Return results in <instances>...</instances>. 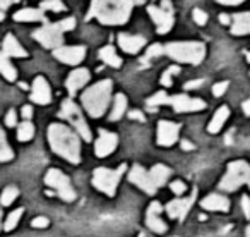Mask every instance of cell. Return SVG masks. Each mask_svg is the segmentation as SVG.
<instances>
[{
	"mask_svg": "<svg viewBox=\"0 0 250 237\" xmlns=\"http://www.w3.org/2000/svg\"><path fill=\"white\" fill-rule=\"evenodd\" d=\"M231 33L236 36L250 33V12H240V14L233 16Z\"/></svg>",
	"mask_w": 250,
	"mask_h": 237,
	"instance_id": "obj_22",
	"label": "cell"
},
{
	"mask_svg": "<svg viewBox=\"0 0 250 237\" xmlns=\"http://www.w3.org/2000/svg\"><path fill=\"white\" fill-rule=\"evenodd\" d=\"M22 213H24V208H19V210L12 212L11 215L7 216V220H5V223H4V229L7 230V232H11L12 229H16V225H18L19 220H21Z\"/></svg>",
	"mask_w": 250,
	"mask_h": 237,
	"instance_id": "obj_33",
	"label": "cell"
},
{
	"mask_svg": "<svg viewBox=\"0 0 250 237\" xmlns=\"http://www.w3.org/2000/svg\"><path fill=\"white\" fill-rule=\"evenodd\" d=\"M194 21L197 23L199 26H204L206 23H208V14H206L204 11H201V9H195L194 11Z\"/></svg>",
	"mask_w": 250,
	"mask_h": 237,
	"instance_id": "obj_39",
	"label": "cell"
},
{
	"mask_svg": "<svg viewBox=\"0 0 250 237\" xmlns=\"http://www.w3.org/2000/svg\"><path fill=\"white\" fill-rule=\"evenodd\" d=\"M0 72H2V76L7 81H16V77H18V72H16L14 66L11 64L9 57L4 55V53H0Z\"/></svg>",
	"mask_w": 250,
	"mask_h": 237,
	"instance_id": "obj_28",
	"label": "cell"
},
{
	"mask_svg": "<svg viewBox=\"0 0 250 237\" xmlns=\"http://www.w3.org/2000/svg\"><path fill=\"white\" fill-rule=\"evenodd\" d=\"M201 206L204 210H214V212H228L229 199L219 194H209L201 201Z\"/></svg>",
	"mask_w": 250,
	"mask_h": 237,
	"instance_id": "obj_21",
	"label": "cell"
},
{
	"mask_svg": "<svg viewBox=\"0 0 250 237\" xmlns=\"http://www.w3.org/2000/svg\"><path fill=\"white\" fill-rule=\"evenodd\" d=\"M125 108H127V98H125V95L118 93L117 96H115V105L110 114V120H118V118L125 114Z\"/></svg>",
	"mask_w": 250,
	"mask_h": 237,
	"instance_id": "obj_29",
	"label": "cell"
},
{
	"mask_svg": "<svg viewBox=\"0 0 250 237\" xmlns=\"http://www.w3.org/2000/svg\"><path fill=\"white\" fill-rule=\"evenodd\" d=\"M31 100L35 103L40 105H48L50 100H52V91H50V86L46 83L45 77L38 76L33 83V90H31Z\"/></svg>",
	"mask_w": 250,
	"mask_h": 237,
	"instance_id": "obj_18",
	"label": "cell"
},
{
	"mask_svg": "<svg viewBox=\"0 0 250 237\" xmlns=\"http://www.w3.org/2000/svg\"><path fill=\"white\" fill-rule=\"evenodd\" d=\"M11 2H12V0H0V9H2V11H4V9H7L9 5H11Z\"/></svg>",
	"mask_w": 250,
	"mask_h": 237,
	"instance_id": "obj_50",
	"label": "cell"
},
{
	"mask_svg": "<svg viewBox=\"0 0 250 237\" xmlns=\"http://www.w3.org/2000/svg\"><path fill=\"white\" fill-rule=\"evenodd\" d=\"M117 144H118L117 134L108 133V131H100V138H98L96 144H94V153L100 158L108 157L117 148Z\"/></svg>",
	"mask_w": 250,
	"mask_h": 237,
	"instance_id": "obj_16",
	"label": "cell"
},
{
	"mask_svg": "<svg viewBox=\"0 0 250 237\" xmlns=\"http://www.w3.org/2000/svg\"><path fill=\"white\" fill-rule=\"evenodd\" d=\"M59 28L62 29V31H70V29L76 28V19H74V18L63 19V21L59 23Z\"/></svg>",
	"mask_w": 250,
	"mask_h": 237,
	"instance_id": "obj_38",
	"label": "cell"
},
{
	"mask_svg": "<svg viewBox=\"0 0 250 237\" xmlns=\"http://www.w3.org/2000/svg\"><path fill=\"white\" fill-rule=\"evenodd\" d=\"M242 210H243V215L247 218H250V198L249 196H242Z\"/></svg>",
	"mask_w": 250,
	"mask_h": 237,
	"instance_id": "obj_44",
	"label": "cell"
},
{
	"mask_svg": "<svg viewBox=\"0 0 250 237\" xmlns=\"http://www.w3.org/2000/svg\"><path fill=\"white\" fill-rule=\"evenodd\" d=\"M89 81V71L87 69H76L74 72H70V76L67 77V90L70 95H76L77 90L84 86Z\"/></svg>",
	"mask_w": 250,
	"mask_h": 237,
	"instance_id": "obj_20",
	"label": "cell"
},
{
	"mask_svg": "<svg viewBox=\"0 0 250 237\" xmlns=\"http://www.w3.org/2000/svg\"><path fill=\"white\" fill-rule=\"evenodd\" d=\"M247 184H249V188H250V174H249V179H247Z\"/></svg>",
	"mask_w": 250,
	"mask_h": 237,
	"instance_id": "obj_58",
	"label": "cell"
},
{
	"mask_svg": "<svg viewBox=\"0 0 250 237\" xmlns=\"http://www.w3.org/2000/svg\"><path fill=\"white\" fill-rule=\"evenodd\" d=\"M132 7V0H93L87 19L98 18L100 23L110 26L124 24L129 21Z\"/></svg>",
	"mask_w": 250,
	"mask_h": 237,
	"instance_id": "obj_1",
	"label": "cell"
},
{
	"mask_svg": "<svg viewBox=\"0 0 250 237\" xmlns=\"http://www.w3.org/2000/svg\"><path fill=\"white\" fill-rule=\"evenodd\" d=\"M180 126L168 120H160L158 122V144L161 146H171L178 140Z\"/></svg>",
	"mask_w": 250,
	"mask_h": 237,
	"instance_id": "obj_14",
	"label": "cell"
},
{
	"mask_svg": "<svg viewBox=\"0 0 250 237\" xmlns=\"http://www.w3.org/2000/svg\"><path fill=\"white\" fill-rule=\"evenodd\" d=\"M182 148H184V150H194V144L185 140V141H182Z\"/></svg>",
	"mask_w": 250,
	"mask_h": 237,
	"instance_id": "obj_49",
	"label": "cell"
},
{
	"mask_svg": "<svg viewBox=\"0 0 250 237\" xmlns=\"http://www.w3.org/2000/svg\"><path fill=\"white\" fill-rule=\"evenodd\" d=\"M14 153H12L11 146L7 144V140H5V134L0 127V162H9L12 160Z\"/></svg>",
	"mask_w": 250,
	"mask_h": 237,
	"instance_id": "obj_30",
	"label": "cell"
},
{
	"mask_svg": "<svg viewBox=\"0 0 250 237\" xmlns=\"http://www.w3.org/2000/svg\"><path fill=\"white\" fill-rule=\"evenodd\" d=\"M247 60L250 62V52H247Z\"/></svg>",
	"mask_w": 250,
	"mask_h": 237,
	"instance_id": "obj_57",
	"label": "cell"
},
{
	"mask_svg": "<svg viewBox=\"0 0 250 237\" xmlns=\"http://www.w3.org/2000/svg\"><path fill=\"white\" fill-rule=\"evenodd\" d=\"M249 174H250V165L247 164V162H243V160L231 162V164L228 165V170H226L225 177L219 182V188L228 192L236 191L240 186L247 182Z\"/></svg>",
	"mask_w": 250,
	"mask_h": 237,
	"instance_id": "obj_6",
	"label": "cell"
},
{
	"mask_svg": "<svg viewBox=\"0 0 250 237\" xmlns=\"http://www.w3.org/2000/svg\"><path fill=\"white\" fill-rule=\"evenodd\" d=\"M22 117H24L26 120L33 117V108L29 107V105H24V107H22Z\"/></svg>",
	"mask_w": 250,
	"mask_h": 237,
	"instance_id": "obj_47",
	"label": "cell"
},
{
	"mask_svg": "<svg viewBox=\"0 0 250 237\" xmlns=\"http://www.w3.org/2000/svg\"><path fill=\"white\" fill-rule=\"evenodd\" d=\"M100 59L111 67H120L122 66V59L117 55V52H115V48L111 45L103 47V48L100 50Z\"/></svg>",
	"mask_w": 250,
	"mask_h": 237,
	"instance_id": "obj_26",
	"label": "cell"
},
{
	"mask_svg": "<svg viewBox=\"0 0 250 237\" xmlns=\"http://www.w3.org/2000/svg\"><path fill=\"white\" fill-rule=\"evenodd\" d=\"M165 52V48L161 45H151L149 48H147V52H146V59H153V57H158V55H161V53Z\"/></svg>",
	"mask_w": 250,
	"mask_h": 237,
	"instance_id": "obj_37",
	"label": "cell"
},
{
	"mask_svg": "<svg viewBox=\"0 0 250 237\" xmlns=\"http://www.w3.org/2000/svg\"><path fill=\"white\" fill-rule=\"evenodd\" d=\"M62 29L59 28V24H46L43 28H40L38 31L33 33V38L36 42H40L43 47L46 48H59L63 42V35Z\"/></svg>",
	"mask_w": 250,
	"mask_h": 237,
	"instance_id": "obj_10",
	"label": "cell"
},
{
	"mask_svg": "<svg viewBox=\"0 0 250 237\" xmlns=\"http://www.w3.org/2000/svg\"><path fill=\"white\" fill-rule=\"evenodd\" d=\"M218 2L225 5H236V4H242L243 0H218Z\"/></svg>",
	"mask_w": 250,
	"mask_h": 237,
	"instance_id": "obj_48",
	"label": "cell"
},
{
	"mask_svg": "<svg viewBox=\"0 0 250 237\" xmlns=\"http://www.w3.org/2000/svg\"><path fill=\"white\" fill-rule=\"evenodd\" d=\"M111 81L104 79L96 83L94 86L87 88L83 93V105L87 110V114L91 117H101L104 114V110L108 108V103H110V96H111Z\"/></svg>",
	"mask_w": 250,
	"mask_h": 237,
	"instance_id": "obj_3",
	"label": "cell"
},
{
	"mask_svg": "<svg viewBox=\"0 0 250 237\" xmlns=\"http://www.w3.org/2000/svg\"><path fill=\"white\" fill-rule=\"evenodd\" d=\"M35 229H45V227H48V218L46 216H38V218L33 220L31 223Z\"/></svg>",
	"mask_w": 250,
	"mask_h": 237,
	"instance_id": "obj_43",
	"label": "cell"
},
{
	"mask_svg": "<svg viewBox=\"0 0 250 237\" xmlns=\"http://www.w3.org/2000/svg\"><path fill=\"white\" fill-rule=\"evenodd\" d=\"M167 105H171L177 112H197L206 108V103L199 98H188L185 95H175L168 96Z\"/></svg>",
	"mask_w": 250,
	"mask_h": 237,
	"instance_id": "obj_12",
	"label": "cell"
},
{
	"mask_svg": "<svg viewBox=\"0 0 250 237\" xmlns=\"http://www.w3.org/2000/svg\"><path fill=\"white\" fill-rule=\"evenodd\" d=\"M5 124L9 127H16V124H18V114H16V110H9L7 117H5Z\"/></svg>",
	"mask_w": 250,
	"mask_h": 237,
	"instance_id": "obj_42",
	"label": "cell"
},
{
	"mask_svg": "<svg viewBox=\"0 0 250 237\" xmlns=\"http://www.w3.org/2000/svg\"><path fill=\"white\" fill-rule=\"evenodd\" d=\"M16 21H45L42 9H22L14 14Z\"/></svg>",
	"mask_w": 250,
	"mask_h": 237,
	"instance_id": "obj_27",
	"label": "cell"
},
{
	"mask_svg": "<svg viewBox=\"0 0 250 237\" xmlns=\"http://www.w3.org/2000/svg\"><path fill=\"white\" fill-rule=\"evenodd\" d=\"M0 229H2V210H0Z\"/></svg>",
	"mask_w": 250,
	"mask_h": 237,
	"instance_id": "obj_54",
	"label": "cell"
},
{
	"mask_svg": "<svg viewBox=\"0 0 250 237\" xmlns=\"http://www.w3.org/2000/svg\"><path fill=\"white\" fill-rule=\"evenodd\" d=\"M129 117H130V118H134V120H141V122H144V120H146V117H144V115L141 114L139 110H132V112L129 114Z\"/></svg>",
	"mask_w": 250,
	"mask_h": 237,
	"instance_id": "obj_46",
	"label": "cell"
},
{
	"mask_svg": "<svg viewBox=\"0 0 250 237\" xmlns=\"http://www.w3.org/2000/svg\"><path fill=\"white\" fill-rule=\"evenodd\" d=\"M195 192H197V189H194V191H192V196H188V198H178V199H173V201L168 203L167 205L168 216H170V218H178L182 222V220L187 216V213L190 212L192 205H194Z\"/></svg>",
	"mask_w": 250,
	"mask_h": 237,
	"instance_id": "obj_11",
	"label": "cell"
},
{
	"mask_svg": "<svg viewBox=\"0 0 250 237\" xmlns=\"http://www.w3.org/2000/svg\"><path fill=\"white\" fill-rule=\"evenodd\" d=\"M42 11L62 12V11H65V5H63L60 0H43V2H42Z\"/></svg>",
	"mask_w": 250,
	"mask_h": 237,
	"instance_id": "obj_34",
	"label": "cell"
},
{
	"mask_svg": "<svg viewBox=\"0 0 250 237\" xmlns=\"http://www.w3.org/2000/svg\"><path fill=\"white\" fill-rule=\"evenodd\" d=\"M170 175H171V170L167 167V165H161V164L154 165V167L151 168V172H149V177H151V181H153V184L156 186V189L167 184V181H168V177H170Z\"/></svg>",
	"mask_w": 250,
	"mask_h": 237,
	"instance_id": "obj_23",
	"label": "cell"
},
{
	"mask_svg": "<svg viewBox=\"0 0 250 237\" xmlns=\"http://www.w3.org/2000/svg\"><path fill=\"white\" fill-rule=\"evenodd\" d=\"M4 18H5V16L2 14V11H0V21H4Z\"/></svg>",
	"mask_w": 250,
	"mask_h": 237,
	"instance_id": "obj_55",
	"label": "cell"
},
{
	"mask_svg": "<svg viewBox=\"0 0 250 237\" xmlns=\"http://www.w3.org/2000/svg\"><path fill=\"white\" fill-rule=\"evenodd\" d=\"M167 100H168V95L165 91H160L156 93L154 96H151L147 100V107H158V105H167Z\"/></svg>",
	"mask_w": 250,
	"mask_h": 237,
	"instance_id": "obj_35",
	"label": "cell"
},
{
	"mask_svg": "<svg viewBox=\"0 0 250 237\" xmlns=\"http://www.w3.org/2000/svg\"><path fill=\"white\" fill-rule=\"evenodd\" d=\"M165 52L178 62L201 64L206 55V47L201 42H177L168 43Z\"/></svg>",
	"mask_w": 250,
	"mask_h": 237,
	"instance_id": "obj_4",
	"label": "cell"
},
{
	"mask_svg": "<svg viewBox=\"0 0 250 237\" xmlns=\"http://www.w3.org/2000/svg\"><path fill=\"white\" fill-rule=\"evenodd\" d=\"M33 136H35V126H33L29 120H24L18 129L19 141H29V140H33Z\"/></svg>",
	"mask_w": 250,
	"mask_h": 237,
	"instance_id": "obj_31",
	"label": "cell"
},
{
	"mask_svg": "<svg viewBox=\"0 0 250 237\" xmlns=\"http://www.w3.org/2000/svg\"><path fill=\"white\" fill-rule=\"evenodd\" d=\"M147 12L151 14L153 21L156 23L158 26V33L160 35H165L168 33L171 28H173V5H171L170 0H163V5L161 7H156V5H149L147 7Z\"/></svg>",
	"mask_w": 250,
	"mask_h": 237,
	"instance_id": "obj_9",
	"label": "cell"
},
{
	"mask_svg": "<svg viewBox=\"0 0 250 237\" xmlns=\"http://www.w3.org/2000/svg\"><path fill=\"white\" fill-rule=\"evenodd\" d=\"M18 194H19V191H18V188H14V186L5 188L4 192H2V196H0V203H2V206L12 205V203L16 201V198H18Z\"/></svg>",
	"mask_w": 250,
	"mask_h": 237,
	"instance_id": "obj_32",
	"label": "cell"
},
{
	"mask_svg": "<svg viewBox=\"0 0 250 237\" xmlns=\"http://www.w3.org/2000/svg\"><path fill=\"white\" fill-rule=\"evenodd\" d=\"M243 112H245L247 115H250V100L243 101Z\"/></svg>",
	"mask_w": 250,
	"mask_h": 237,
	"instance_id": "obj_52",
	"label": "cell"
},
{
	"mask_svg": "<svg viewBox=\"0 0 250 237\" xmlns=\"http://www.w3.org/2000/svg\"><path fill=\"white\" fill-rule=\"evenodd\" d=\"M50 146L57 155L69 160L70 164L81 162V141L72 129L63 124H52L48 127Z\"/></svg>",
	"mask_w": 250,
	"mask_h": 237,
	"instance_id": "obj_2",
	"label": "cell"
},
{
	"mask_svg": "<svg viewBox=\"0 0 250 237\" xmlns=\"http://www.w3.org/2000/svg\"><path fill=\"white\" fill-rule=\"evenodd\" d=\"M247 237H250V225H249V229H247Z\"/></svg>",
	"mask_w": 250,
	"mask_h": 237,
	"instance_id": "obj_56",
	"label": "cell"
},
{
	"mask_svg": "<svg viewBox=\"0 0 250 237\" xmlns=\"http://www.w3.org/2000/svg\"><path fill=\"white\" fill-rule=\"evenodd\" d=\"M45 182L48 188L55 189L57 194L65 201H74L76 199V191L70 186V181L63 172L57 170V168H50L45 175Z\"/></svg>",
	"mask_w": 250,
	"mask_h": 237,
	"instance_id": "obj_8",
	"label": "cell"
},
{
	"mask_svg": "<svg viewBox=\"0 0 250 237\" xmlns=\"http://www.w3.org/2000/svg\"><path fill=\"white\" fill-rule=\"evenodd\" d=\"M219 21H221V24H229V16L221 14L219 16Z\"/></svg>",
	"mask_w": 250,
	"mask_h": 237,
	"instance_id": "obj_51",
	"label": "cell"
},
{
	"mask_svg": "<svg viewBox=\"0 0 250 237\" xmlns=\"http://www.w3.org/2000/svg\"><path fill=\"white\" fill-rule=\"evenodd\" d=\"M125 168H127L125 164H122L120 167L115 168V170H110V168H104V167L96 168L93 174L94 188L100 189V191L104 192L106 196H115L117 186H118V182H120L122 175H124Z\"/></svg>",
	"mask_w": 250,
	"mask_h": 237,
	"instance_id": "obj_5",
	"label": "cell"
},
{
	"mask_svg": "<svg viewBox=\"0 0 250 237\" xmlns=\"http://www.w3.org/2000/svg\"><path fill=\"white\" fill-rule=\"evenodd\" d=\"M204 83L202 79H195V81H188V83H185V90H195V88H199L201 84Z\"/></svg>",
	"mask_w": 250,
	"mask_h": 237,
	"instance_id": "obj_45",
	"label": "cell"
},
{
	"mask_svg": "<svg viewBox=\"0 0 250 237\" xmlns=\"http://www.w3.org/2000/svg\"><path fill=\"white\" fill-rule=\"evenodd\" d=\"M53 55L60 62L69 64V66H77L79 62H83L84 55H86V48L84 47H59V48L53 50Z\"/></svg>",
	"mask_w": 250,
	"mask_h": 237,
	"instance_id": "obj_13",
	"label": "cell"
},
{
	"mask_svg": "<svg viewBox=\"0 0 250 237\" xmlns=\"http://www.w3.org/2000/svg\"><path fill=\"white\" fill-rule=\"evenodd\" d=\"M60 117H63L65 120H69L74 127L77 129V133L84 138V141H91V131L87 122L84 120V115L81 112V108L74 103L72 100H65L62 103V110H60Z\"/></svg>",
	"mask_w": 250,
	"mask_h": 237,
	"instance_id": "obj_7",
	"label": "cell"
},
{
	"mask_svg": "<svg viewBox=\"0 0 250 237\" xmlns=\"http://www.w3.org/2000/svg\"><path fill=\"white\" fill-rule=\"evenodd\" d=\"M178 72H180V67L178 66L168 67L167 72L161 76V84H163V86H171V76H173V74H178Z\"/></svg>",
	"mask_w": 250,
	"mask_h": 237,
	"instance_id": "obj_36",
	"label": "cell"
},
{
	"mask_svg": "<svg viewBox=\"0 0 250 237\" xmlns=\"http://www.w3.org/2000/svg\"><path fill=\"white\" fill-rule=\"evenodd\" d=\"M139 237H147L146 234H139Z\"/></svg>",
	"mask_w": 250,
	"mask_h": 237,
	"instance_id": "obj_59",
	"label": "cell"
},
{
	"mask_svg": "<svg viewBox=\"0 0 250 237\" xmlns=\"http://www.w3.org/2000/svg\"><path fill=\"white\" fill-rule=\"evenodd\" d=\"M132 4H144V0H132Z\"/></svg>",
	"mask_w": 250,
	"mask_h": 237,
	"instance_id": "obj_53",
	"label": "cell"
},
{
	"mask_svg": "<svg viewBox=\"0 0 250 237\" xmlns=\"http://www.w3.org/2000/svg\"><path fill=\"white\" fill-rule=\"evenodd\" d=\"M226 90H228V81H221V83L212 86V95H214V96H223V93H225Z\"/></svg>",
	"mask_w": 250,
	"mask_h": 237,
	"instance_id": "obj_40",
	"label": "cell"
},
{
	"mask_svg": "<svg viewBox=\"0 0 250 237\" xmlns=\"http://www.w3.org/2000/svg\"><path fill=\"white\" fill-rule=\"evenodd\" d=\"M170 188H171V191H173L177 196L184 194V192L187 191V186H185L182 181H173V182H171V186H170Z\"/></svg>",
	"mask_w": 250,
	"mask_h": 237,
	"instance_id": "obj_41",
	"label": "cell"
},
{
	"mask_svg": "<svg viewBox=\"0 0 250 237\" xmlns=\"http://www.w3.org/2000/svg\"><path fill=\"white\" fill-rule=\"evenodd\" d=\"M12 2H19V0H12Z\"/></svg>",
	"mask_w": 250,
	"mask_h": 237,
	"instance_id": "obj_60",
	"label": "cell"
},
{
	"mask_svg": "<svg viewBox=\"0 0 250 237\" xmlns=\"http://www.w3.org/2000/svg\"><path fill=\"white\" fill-rule=\"evenodd\" d=\"M129 181L132 182V184H136L137 188H141L143 191H146L147 194H154V192H156V186L151 181L149 172L144 170L141 165H134L129 174Z\"/></svg>",
	"mask_w": 250,
	"mask_h": 237,
	"instance_id": "obj_15",
	"label": "cell"
},
{
	"mask_svg": "<svg viewBox=\"0 0 250 237\" xmlns=\"http://www.w3.org/2000/svg\"><path fill=\"white\" fill-rule=\"evenodd\" d=\"M163 210V206L160 205L158 201H153L147 208V213H146V223L153 232L156 234H163L167 232V223L160 218V213Z\"/></svg>",
	"mask_w": 250,
	"mask_h": 237,
	"instance_id": "obj_17",
	"label": "cell"
},
{
	"mask_svg": "<svg viewBox=\"0 0 250 237\" xmlns=\"http://www.w3.org/2000/svg\"><path fill=\"white\" fill-rule=\"evenodd\" d=\"M118 45H120V48L124 50V52L137 53L146 45V38H144V36H134V35L120 33V35H118Z\"/></svg>",
	"mask_w": 250,
	"mask_h": 237,
	"instance_id": "obj_19",
	"label": "cell"
},
{
	"mask_svg": "<svg viewBox=\"0 0 250 237\" xmlns=\"http://www.w3.org/2000/svg\"><path fill=\"white\" fill-rule=\"evenodd\" d=\"M228 117H229V108L226 107V105L219 107V108H218V112L214 114V117H212L211 124H209L208 131H209L211 134L219 133V131H221V127H223V124H225L226 120H228Z\"/></svg>",
	"mask_w": 250,
	"mask_h": 237,
	"instance_id": "obj_24",
	"label": "cell"
},
{
	"mask_svg": "<svg viewBox=\"0 0 250 237\" xmlns=\"http://www.w3.org/2000/svg\"><path fill=\"white\" fill-rule=\"evenodd\" d=\"M4 55L7 57H26V50L19 45V42L16 40V36L7 35L4 40Z\"/></svg>",
	"mask_w": 250,
	"mask_h": 237,
	"instance_id": "obj_25",
	"label": "cell"
}]
</instances>
